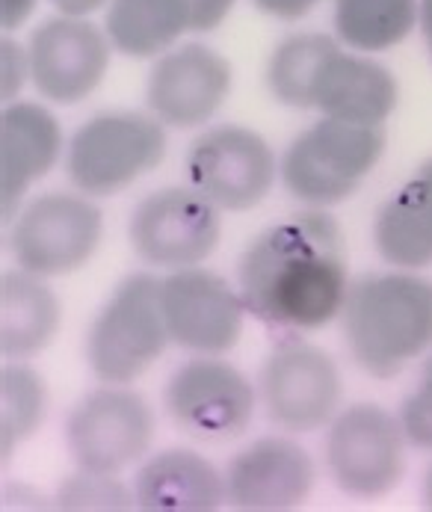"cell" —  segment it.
Listing matches in <instances>:
<instances>
[{
    "label": "cell",
    "instance_id": "ffe728a7",
    "mask_svg": "<svg viewBox=\"0 0 432 512\" xmlns=\"http://www.w3.org/2000/svg\"><path fill=\"white\" fill-rule=\"evenodd\" d=\"M376 252L400 267L421 270L432 264V160L400 187L376 214L373 222Z\"/></svg>",
    "mask_w": 432,
    "mask_h": 512
},
{
    "label": "cell",
    "instance_id": "5b68a950",
    "mask_svg": "<svg viewBox=\"0 0 432 512\" xmlns=\"http://www.w3.org/2000/svg\"><path fill=\"white\" fill-rule=\"evenodd\" d=\"M166 131L157 116L104 113L89 119L69 143L66 172L86 196H116L160 166Z\"/></svg>",
    "mask_w": 432,
    "mask_h": 512
},
{
    "label": "cell",
    "instance_id": "cb8c5ba5",
    "mask_svg": "<svg viewBox=\"0 0 432 512\" xmlns=\"http://www.w3.org/2000/svg\"><path fill=\"white\" fill-rule=\"evenodd\" d=\"M0 453L3 459L24 439H30L48 409L45 379L27 365H6L0 370Z\"/></svg>",
    "mask_w": 432,
    "mask_h": 512
},
{
    "label": "cell",
    "instance_id": "1f68e13d",
    "mask_svg": "<svg viewBox=\"0 0 432 512\" xmlns=\"http://www.w3.org/2000/svg\"><path fill=\"white\" fill-rule=\"evenodd\" d=\"M57 9H60V15H77V18H86V15H92L95 9H101L104 3H110V0H51Z\"/></svg>",
    "mask_w": 432,
    "mask_h": 512
},
{
    "label": "cell",
    "instance_id": "7402d4cb",
    "mask_svg": "<svg viewBox=\"0 0 432 512\" xmlns=\"http://www.w3.org/2000/svg\"><path fill=\"white\" fill-rule=\"evenodd\" d=\"M104 30L125 57H160L190 33V6L187 0H110Z\"/></svg>",
    "mask_w": 432,
    "mask_h": 512
},
{
    "label": "cell",
    "instance_id": "5bb4252c",
    "mask_svg": "<svg viewBox=\"0 0 432 512\" xmlns=\"http://www.w3.org/2000/svg\"><path fill=\"white\" fill-rule=\"evenodd\" d=\"M27 51L33 86L54 104H77L101 86L113 42L86 18L57 15L33 30Z\"/></svg>",
    "mask_w": 432,
    "mask_h": 512
},
{
    "label": "cell",
    "instance_id": "ac0fdd59",
    "mask_svg": "<svg viewBox=\"0 0 432 512\" xmlns=\"http://www.w3.org/2000/svg\"><path fill=\"white\" fill-rule=\"evenodd\" d=\"M63 151L60 122L33 101H12L0 113V193L12 217L30 184L45 178Z\"/></svg>",
    "mask_w": 432,
    "mask_h": 512
},
{
    "label": "cell",
    "instance_id": "83f0119b",
    "mask_svg": "<svg viewBox=\"0 0 432 512\" xmlns=\"http://www.w3.org/2000/svg\"><path fill=\"white\" fill-rule=\"evenodd\" d=\"M0 72H3V101H12L18 95V89L27 83L30 77V51H24L15 39L0 42Z\"/></svg>",
    "mask_w": 432,
    "mask_h": 512
},
{
    "label": "cell",
    "instance_id": "7a4b0ae2",
    "mask_svg": "<svg viewBox=\"0 0 432 512\" xmlns=\"http://www.w3.org/2000/svg\"><path fill=\"white\" fill-rule=\"evenodd\" d=\"M341 317L361 370L391 379L432 350V282L412 273L361 276L347 291Z\"/></svg>",
    "mask_w": 432,
    "mask_h": 512
},
{
    "label": "cell",
    "instance_id": "9a60e30c",
    "mask_svg": "<svg viewBox=\"0 0 432 512\" xmlns=\"http://www.w3.org/2000/svg\"><path fill=\"white\" fill-rule=\"evenodd\" d=\"M231 92V63L208 45L190 42L157 57L145 83L151 116L166 128H199L211 122Z\"/></svg>",
    "mask_w": 432,
    "mask_h": 512
},
{
    "label": "cell",
    "instance_id": "f546056e",
    "mask_svg": "<svg viewBox=\"0 0 432 512\" xmlns=\"http://www.w3.org/2000/svg\"><path fill=\"white\" fill-rule=\"evenodd\" d=\"M261 12L279 18V21H299L305 18L320 0H252Z\"/></svg>",
    "mask_w": 432,
    "mask_h": 512
},
{
    "label": "cell",
    "instance_id": "30bf717a",
    "mask_svg": "<svg viewBox=\"0 0 432 512\" xmlns=\"http://www.w3.org/2000/svg\"><path fill=\"white\" fill-rule=\"evenodd\" d=\"M344 397L335 359L305 341H288L261 367V403L267 418L290 433H311L338 415Z\"/></svg>",
    "mask_w": 432,
    "mask_h": 512
},
{
    "label": "cell",
    "instance_id": "d4e9b609",
    "mask_svg": "<svg viewBox=\"0 0 432 512\" xmlns=\"http://www.w3.org/2000/svg\"><path fill=\"white\" fill-rule=\"evenodd\" d=\"M338 42L326 33H296L285 39L267 66V83L270 92L299 110H311V83L320 69L323 57L335 48Z\"/></svg>",
    "mask_w": 432,
    "mask_h": 512
},
{
    "label": "cell",
    "instance_id": "6da1fadb",
    "mask_svg": "<svg viewBox=\"0 0 432 512\" xmlns=\"http://www.w3.org/2000/svg\"><path fill=\"white\" fill-rule=\"evenodd\" d=\"M237 288L246 311L279 329L329 326L350 291L344 231L311 211L267 228L240 258Z\"/></svg>",
    "mask_w": 432,
    "mask_h": 512
},
{
    "label": "cell",
    "instance_id": "7c38bea8",
    "mask_svg": "<svg viewBox=\"0 0 432 512\" xmlns=\"http://www.w3.org/2000/svg\"><path fill=\"white\" fill-rule=\"evenodd\" d=\"M160 308L169 341L199 356H222L243 335V296L205 267L172 270L160 279Z\"/></svg>",
    "mask_w": 432,
    "mask_h": 512
},
{
    "label": "cell",
    "instance_id": "4316f807",
    "mask_svg": "<svg viewBox=\"0 0 432 512\" xmlns=\"http://www.w3.org/2000/svg\"><path fill=\"white\" fill-rule=\"evenodd\" d=\"M400 424H403L409 444H415L421 450H432V356L421 370L415 391L403 400Z\"/></svg>",
    "mask_w": 432,
    "mask_h": 512
},
{
    "label": "cell",
    "instance_id": "2e32d148",
    "mask_svg": "<svg viewBox=\"0 0 432 512\" xmlns=\"http://www.w3.org/2000/svg\"><path fill=\"white\" fill-rule=\"evenodd\" d=\"M314 480V459L302 444L267 436L228 462L225 498L234 510H296L308 501Z\"/></svg>",
    "mask_w": 432,
    "mask_h": 512
},
{
    "label": "cell",
    "instance_id": "d6986e66",
    "mask_svg": "<svg viewBox=\"0 0 432 512\" xmlns=\"http://www.w3.org/2000/svg\"><path fill=\"white\" fill-rule=\"evenodd\" d=\"M137 507L151 512H211L225 498V474L184 447L160 450L140 465L134 480Z\"/></svg>",
    "mask_w": 432,
    "mask_h": 512
},
{
    "label": "cell",
    "instance_id": "ba28073f",
    "mask_svg": "<svg viewBox=\"0 0 432 512\" xmlns=\"http://www.w3.org/2000/svg\"><path fill=\"white\" fill-rule=\"evenodd\" d=\"M154 439V412L140 394L107 385L86 394L66 421V447L77 468L119 474L143 459Z\"/></svg>",
    "mask_w": 432,
    "mask_h": 512
},
{
    "label": "cell",
    "instance_id": "52a82bcc",
    "mask_svg": "<svg viewBox=\"0 0 432 512\" xmlns=\"http://www.w3.org/2000/svg\"><path fill=\"white\" fill-rule=\"evenodd\" d=\"M101 211L74 193H45L33 199L9 231L15 264L33 276L57 279L80 270L101 246Z\"/></svg>",
    "mask_w": 432,
    "mask_h": 512
},
{
    "label": "cell",
    "instance_id": "4dcf8cb0",
    "mask_svg": "<svg viewBox=\"0 0 432 512\" xmlns=\"http://www.w3.org/2000/svg\"><path fill=\"white\" fill-rule=\"evenodd\" d=\"M39 0H0V27L3 30H18L33 12Z\"/></svg>",
    "mask_w": 432,
    "mask_h": 512
},
{
    "label": "cell",
    "instance_id": "8992f818",
    "mask_svg": "<svg viewBox=\"0 0 432 512\" xmlns=\"http://www.w3.org/2000/svg\"><path fill=\"white\" fill-rule=\"evenodd\" d=\"M406 433L382 406L359 403L338 412L326 436V462L335 486L361 501L385 498L406 474Z\"/></svg>",
    "mask_w": 432,
    "mask_h": 512
},
{
    "label": "cell",
    "instance_id": "3957f363",
    "mask_svg": "<svg viewBox=\"0 0 432 512\" xmlns=\"http://www.w3.org/2000/svg\"><path fill=\"white\" fill-rule=\"evenodd\" d=\"M385 154L382 125H356L323 116L293 140L282 160V181L311 208L347 202Z\"/></svg>",
    "mask_w": 432,
    "mask_h": 512
},
{
    "label": "cell",
    "instance_id": "484cf974",
    "mask_svg": "<svg viewBox=\"0 0 432 512\" xmlns=\"http://www.w3.org/2000/svg\"><path fill=\"white\" fill-rule=\"evenodd\" d=\"M60 510H131L137 507V495L116 480V474H95L77 468L57 489Z\"/></svg>",
    "mask_w": 432,
    "mask_h": 512
},
{
    "label": "cell",
    "instance_id": "f1b7e54d",
    "mask_svg": "<svg viewBox=\"0 0 432 512\" xmlns=\"http://www.w3.org/2000/svg\"><path fill=\"white\" fill-rule=\"evenodd\" d=\"M237 0H187L190 6V33H211L216 30Z\"/></svg>",
    "mask_w": 432,
    "mask_h": 512
},
{
    "label": "cell",
    "instance_id": "d6a6232c",
    "mask_svg": "<svg viewBox=\"0 0 432 512\" xmlns=\"http://www.w3.org/2000/svg\"><path fill=\"white\" fill-rule=\"evenodd\" d=\"M418 27L424 33V42H427V51L432 57V0H421L418 3Z\"/></svg>",
    "mask_w": 432,
    "mask_h": 512
},
{
    "label": "cell",
    "instance_id": "4fadbf2b",
    "mask_svg": "<svg viewBox=\"0 0 432 512\" xmlns=\"http://www.w3.org/2000/svg\"><path fill=\"white\" fill-rule=\"evenodd\" d=\"M163 400L181 430L211 441L240 436L255 412L252 382L219 356L184 362L166 382Z\"/></svg>",
    "mask_w": 432,
    "mask_h": 512
},
{
    "label": "cell",
    "instance_id": "9c48e42d",
    "mask_svg": "<svg viewBox=\"0 0 432 512\" xmlns=\"http://www.w3.org/2000/svg\"><path fill=\"white\" fill-rule=\"evenodd\" d=\"M222 217L196 187H166L137 205L128 237L151 267L184 270L208 261L219 246Z\"/></svg>",
    "mask_w": 432,
    "mask_h": 512
},
{
    "label": "cell",
    "instance_id": "836d02e7",
    "mask_svg": "<svg viewBox=\"0 0 432 512\" xmlns=\"http://www.w3.org/2000/svg\"><path fill=\"white\" fill-rule=\"evenodd\" d=\"M421 492H424V507L432 510V462L427 465V471H424V486H421Z\"/></svg>",
    "mask_w": 432,
    "mask_h": 512
},
{
    "label": "cell",
    "instance_id": "277c9868",
    "mask_svg": "<svg viewBox=\"0 0 432 512\" xmlns=\"http://www.w3.org/2000/svg\"><path fill=\"white\" fill-rule=\"evenodd\" d=\"M169 344L160 279L128 276L92 320L86 335V362L107 385H128L154 365Z\"/></svg>",
    "mask_w": 432,
    "mask_h": 512
},
{
    "label": "cell",
    "instance_id": "44dd1931",
    "mask_svg": "<svg viewBox=\"0 0 432 512\" xmlns=\"http://www.w3.org/2000/svg\"><path fill=\"white\" fill-rule=\"evenodd\" d=\"M60 332V299L42 276L27 270L0 279V350L6 359H24L45 350Z\"/></svg>",
    "mask_w": 432,
    "mask_h": 512
},
{
    "label": "cell",
    "instance_id": "8fae6325",
    "mask_svg": "<svg viewBox=\"0 0 432 512\" xmlns=\"http://www.w3.org/2000/svg\"><path fill=\"white\" fill-rule=\"evenodd\" d=\"M187 175L219 211H252L273 190L276 157L261 134L240 125H219L190 146Z\"/></svg>",
    "mask_w": 432,
    "mask_h": 512
},
{
    "label": "cell",
    "instance_id": "603a6c76",
    "mask_svg": "<svg viewBox=\"0 0 432 512\" xmlns=\"http://www.w3.org/2000/svg\"><path fill=\"white\" fill-rule=\"evenodd\" d=\"M418 27V0H335V33L361 54H379Z\"/></svg>",
    "mask_w": 432,
    "mask_h": 512
},
{
    "label": "cell",
    "instance_id": "e0dca14e",
    "mask_svg": "<svg viewBox=\"0 0 432 512\" xmlns=\"http://www.w3.org/2000/svg\"><path fill=\"white\" fill-rule=\"evenodd\" d=\"M400 89L385 66L335 45L311 83V110L356 125H382L397 107Z\"/></svg>",
    "mask_w": 432,
    "mask_h": 512
}]
</instances>
